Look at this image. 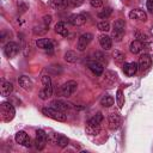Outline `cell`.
Segmentation results:
<instances>
[{
  "label": "cell",
  "mask_w": 153,
  "mask_h": 153,
  "mask_svg": "<svg viewBox=\"0 0 153 153\" xmlns=\"http://www.w3.org/2000/svg\"><path fill=\"white\" fill-rule=\"evenodd\" d=\"M17 6H18V11H19L20 13H24V12L27 10V5H26V2L23 1V0H18Z\"/></svg>",
  "instance_id": "35"
},
{
  "label": "cell",
  "mask_w": 153,
  "mask_h": 153,
  "mask_svg": "<svg viewBox=\"0 0 153 153\" xmlns=\"http://www.w3.org/2000/svg\"><path fill=\"white\" fill-rule=\"evenodd\" d=\"M53 108H55V109H57V110H60V111H66V110H68L71 106H69V104H67L66 102H63V100H60V99H56V100H54V102H51V104H50Z\"/></svg>",
  "instance_id": "22"
},
{
  "label": "cell",
  "mask_w": 153,
  "mask_h": 153,
  "mask_svg": "<svg viewBox=\"0 0 153 153\" xmlns=\"http://www.w3.org/2000/svg\"><path fill=\"white\" fill-rule=\"evenodd\" d=\"M108 121H109V127L112 130L118 129L121 123H122V118H121L120 114H117V112H111L108 117Z\"/></svg>",
  "instance_id": "9"
},
{
  "label": "cell",
  "mask_w": 153,
  "mask_h": 153,
  "mask_svg": "<svg viewBox=\"0 0 153 153\" xmlns=\"http://www.w3.org/2000/svg\"><path fill=\"white\" fill-rule=\"evenodd\" d=\"M47 140H48V134L42 129H37L36 130V139H35V143H36L37 149H43L45 143H47Z\"/></svg>",
  "instance_id": "6"
},
{
  "label": "cell",
  "mask_w": 153,
  "mask_h": 153,
  "mask_svg": "<svg viewBox=\"0 0 153 153\" xmlns=\"http://www.w3.org/2000/svg\"><path fill=\"white\" fill-rule=\"evenodd\" d=\"M68 23L74 25V26H80L86 23V16L84 13H78V14H72L68 17Z\"/></svg>",
  "instance_id": "10"
},
{
  "label": "cell",
  "mask_w": 153,
  "mask_h": 153,
  "mask_svg": "<svg viewBox=\"0 0 153 153\" xmlns=\"http://www.w3.org/2000/svg\"><path fill=\"white\" fill-rule=\"evenodd\" d=\"M98 39H99V44H100V47L103 49L109 50L112 47V41H111V38L108 35H100Z\"/></svg>",
  "instance_id": "18"
},
{
  "label": "cell",
  "mask_w": 153,
  "mask_h": 153,
  "mask_svg": "<svg viewBox=\"0 0 153 153\" xmlns=\"http://www.w3.org/2000/svg\"><path fill=\"white\" fill-rule=\"evenodd\" d=\"M42 112L43 115H45L47 117L49 118H53L55 121H59V122H66L67 120V116L65 115L63 111H60L53 106H49V108H43L42 109Z\"/></svg>",
  "instance_id": "3"
},
{
  "label": "cell",
  "mask_w": 153,
  "mask_h": 153,
  "mask_svg": "<svg viewBox=\"0 0 153 153\" xmlns=\"http://www.w3.org/2000/svg\"><path fill=\"white\" fill-rule=\"evenodd\" d=\"M143 43L140 41V39H134L131 43H130V45H129V50H130V53H133V54H139L142 49H143Z\"/></svg>",
  "instance_id": "20"
},
{
  "label": "cell",
  "mask_w": 153,
  "mask_h": 153,
  "mask_svg": "<svg viewBox=\"0 0 153 153\" xmlns=\"http://www.w3.org/2000/svg\"><path fill=\"white\" fill-rule=\"evenodd\" d=\"M65 60H66L67 62H69V63H74V62L78 61V55H76L75 51L68 50V51L65 53Z\"/></svg>",
  "instance_id": "25"
},
{
  "label": "cell",
  "mask_w": 153,
  "mask_h": 153,
  "mask_svg": "<svg viewBox=\"0 0 153 153\" xmlns=\"http://www.w3.org/2000/svg\"><path fill=\"white\" fill-rule=\"evenodd\" d=\"M76 87H78V84L76 81L74 80H69L67 82H65L63 85H61L60 87V92L63 97H71L75 91H76Z\"/></svg>",
  "instance_id": "5"
},
{
  "label": "cell",
  "mask_w": 153,
  "mask_h": 153,
  "mask_svg": "<svg viewBox=\"0 0 153 153\" xmlns=\"http://www.w3.org/2000/svg\"><path fill=\"white\" fill-rule=\"evenodd\" d=\"M147 10L148 12L153 13V0H147Z\"/></svg>",
  "instance_id": "40"
},
{
  "label": "cell",
  "mask_w": 153,
  "mask_h": 153,
  "mask_svg": "<svg viewBox=\"0 0 153 153\" xmlns=\"http://www.w3.org/2000/svg\"><path fill=\"white\" fill-rule=\"evenodd\" d=\"M57 140H59V134L57 133H49L48 134V141L53 145H57Z\"/></svg>",
  "instance_id": "33"
},
{
  "label": "cell",
  "mask_w": 153,
  "mask_h": 153,
  "mask_svg": "<svg viewBox=\"0 0 153 153\" xmlns=\"http://www.w3.org/2000/svg\"><path fill=\"white\" fill-rule=\"evenodd\" d=\"M41 81H42L43 87H42V90L39 91V98H41V99H48V98H50V97H51V94H53L51 79H50V76H49V75L44 74V75H42Z\"/></svg>",
  "instance_id": "1"
},
{
  "label": "cell",
  "mask_w": 153,
  "mask_h": 153,
  "mask_svg": "<svg viewBox=\"0 0 153 153\" xmlns=\"http://www.w3.org/2000/svg\"><path fill=\"white\" fill-rule=\"evenodd\" d=\"M14 139H16V142L19 143V145H23L25 147H30L31 146V140H30V137L27 136V134L24 130H19L16 134Z\"/></svg>",
  "instance_id": "12"
},
{
  "label": "cell",
  "mask_w": 153,
  "mask_h": 153,
  "mask_svg": "<svg viewBox=\"0 0 153 153\" xmlns=\"http://www.w3.org/2000/svg\"><path fill=\"white\" fill-rule=\"evenodd\" d=\"M90 4H91L92 7L98 8V7H102V5H103V0H90Z\"/></svg>",
  "instance_id": "37"
},
{
  "label": "cell",
  "mask_w": 153,
  "mask_h": 153,
  "mask_svg": "<svg viewBox=\"0 0 153 153\" xmlns=\"http://www.w3.org/2000/svg\"><path fill=\"white\" fill-rule=\"evenodd\" d=\"M152 65V57L149 54H142L140 57H139V62H137V66L143 72L146 69H148Z\"/></svg>",
  "instance_id": "11"
},
{
  "label": "cell",
  "mask_w": 153,
  "mask_h": 153,
  "mask_svg": "<svg viewBox=\"0 0 153 153\" xmlns=\"http://www.w3.org/2000/svg\"><path fill=\"white\" fill-rule=\"evenodd\" d=\"M50 22H51V16H49V14H47V16H44V17H43V24H44V25H47V26H49V24H50Z\"/></svg>",
  "instance_id": "38"
},
{
  "label": "cell",
  "mask_w": 153,
  "mask_h": 153,
  "mask_svg": "<svg viewBox=\"0 0 153 153\" xmlns=\"http://www.w3.org/2000/svg\"><path fill=\"white\" fill-rule=\"evenodd\" d=\"M36 45L43 50H51L53 49V43L48 38H39L36 41Z\"/></svg>",
  "instance_id": "19"
},
{
  "label": "cell",
  "mask_w": 153,
  "mask_h": 153,
  "mask_svg": "<svg viewBox=\"0 0 153 153\" xmlns=\"http://www.w3.org/2000/svg\"><path fill=\"white\" fill-rule=\"evenodd\" d=\"M12 91H13L12 82H10V81H2V84H1V96L7 97V96H10L12 93Z\"/></svg>",
  "instance_id": "21"
},
{
  "label": "cell",
  "mask_w": 153,
  "mask_h": 153,
  "mask_svg": "<svg viewBox=\"0 0 153 153\" xmlns=\"http://www.w3.org/2000/svg\"><path fill=\"white\" fill-rule=\"evenodd\" d=\"M57 145L60 147H66L68 145V139L63 135H59V140H57Z\"/></svg>",
  "instance_id": "36"
},
{
  "label": "cell",
  "mask_w": 153,
  "mask_h": 153,
  "mask_svg": "<svg viewBox=\"0 0 153 153\" xmlns=\"http://www.w3.org/2000/svg\"><path fill=\"white\" fill-rule=\"evenodd\" d=\"M124 27H126V23L123 19H117L114 23V29H112V37L115 41L120 42L123 37L124 33Z\"/></svg>",
  "instance_id": "4"
},
{
  "label": "cell",
  "mask_w": 153,
  "mask_h": 153,
  "mask_svg": "<svg viewBox=\"0 0 153 153\" xmlns=\"http://www.w3.org/2000/svg\"><path fill=\"white\" fill-rule=\"evenodd\" d=\"M116 79H117V74L115 72H112V71H106L105 72V80H108L110 82H114V81H116Z\"/></svg>",
  "instance_id": "31"
},
{
  "label": "cell",
  "mask_w": 153,
  "mask_h": 153,
  "mask_svg": "<svg viewBox=\"0 0 153 153\" xmlns=\"http://www.w3.org/2000/svg\"><path fill=\"white\" fill-rule=\"evenodd\" d=\"M111 12H112V10H111L110 7H106V8H104L103 11H100V12L98 13V17H99V18H102V19L108 18V17L111 14Z\"/></svg>",
  "instance_id": "34"
},
{
  "label": "cell",
  "mask_w": 153,
  "mask_h": 153,
  "mask_svg": "<svg viewBox=\"0 0 153 153\" xmlns=\"http://www.w3.org/2000/svg\"><path fill=\"white\" fill-rule=\"evenodd\" d=\"M137 69H139V66L135 62H127L123 65V72L127 76H134Z\"/></svg>",
  "instance_id": "14"
},
{
  "label": "cell",
  "mask_w": 153,
  "mask_h": 153,
  "mask_svg": "<svg viewBox=\"0 0 153 153\" xmlns=\"http://www.w3.org/2000/svg\"><path fill=\"white\" fill-rule=\"evenodd\" d=\"M102 121H103V115H102V112H97V114H96L93 117H91V118L87 121V123L93 124V126H98V127H100Z\"/></svg>",
  "instance_id": "26"
},
{
  "label": "cell",
  "mask_w": 153,
  "mask_h": 153,
  "mask_svg": "<svg viewBox=\"0 0 153 153\" xmlns=\"http://www.w3.org/2000/svg\"><path fill=\"white\" fill-rule=\"evenodd\" d=\"M82 2H84V0H69V4H71L72 6H74V7L80 6Z\"/></svg>",
  "instance_id": "39"
},
{
  "label": "cell",
  "mask_w": 153,
  "mask_h": 153,
  "mask_svg": "<svg viewBox=\"0 0 153 153\" xmlns=\"http://www.w3.org/2000/svg\"><path fill=\"white\" fill-rule=\"evenodd\" d=\"M0 114H1V118H2L4 122H10L14 118L16 110H14V108L11 103L4 102L0 105Z\"/></svg>",
  "instance_id": "2"
},
{
  "label": "cell",
  "mask_w": 153,
  "mask_h": 153,
  "mask_svg": "<svg viewBox=\"0 0 153 153\" xmlns=\"http://www.w3.org/2000/svg\"><path fill=\"white\" fill-rule=\"evenodd\" d=\"M86 133L88 135H98L100 133V127L98 126H93V124H90V123H86V128H85Z\"/></svg>",
  "instance_id": "24"
},
{
  "label": "cell",
  "mask_w": 153,
  "mask_h": 153,
  "mask_svg": "<svg viewBox=\"0 0 153 153\" xmlns=\"http://www.w3.org/2000/svg\"><path fill=\"white\" fill-rule=\"evenodd\" d=\"M87 67H88L96 75H102V73H103V71H104L103 65H102L100 62H98L97 60H94V61H88V62H87Z\"/></svg>",
  "instance_id": "16"
},
{
  "label": "cell",
  "mask_w": 153,
  "mask_h": 153,
  "mask_svg": "<svg viewBox=\"0 0 153 153\" xmlns=\"http://www.w3.org/2000/svg\"><path fill=\"white\" fill-rule=\"evenodd\" d=\"M19 49L20 48L16 42H8L4 47V53H5V55L7 57H14L19 53Z\"/></svg>",
  "instance_id": "8"
},
{
  "label": "cell",
  "mask_w": 153,
  "mask_h": 153,
  "mask_svg": "<svg viewBox=\"0 0 153 153\" xmlns=\"http://www.w3.org/2000/svg\"><path fill=\"white\" fill-rule=\"evenodd\" d=\"M129 18L130 19H135V20H139V22H146L147 20V14L141 8H135V10H131L129 12Z\"/></svg>",
  "instance_id": "13"
},
{
  "label": "cell",
  "mask_w": 153,
  "mask_h": 153,
  "mask_svg": "<svg viewBox=\"0 0 153 153\" xmlns=\"http://www.w3.org/2000/svg\"><path fill=\"white\" fill-rule=\"evenodd\" d=\"M69 0H49V6L53 10H63L68 6Z\"/></svg>",
  "instance_id": "17"
},
{
  "label": "cell",
  "mask_w": 153,
  "mask_h": 153,
  "mask_svg": "<svg viewBox=\"0 0 153 153\" xmlns=\"http://www.w3.org/2000/svg\"><path fill=\"white\" fill-rule=\"evenodd\" d=\"M55 31H56L59 35L63 36V37H66V36L68 35L67 25H66L63 22H59V23H56V24H55Z\"/></svg>",
  "instance_id": "23"
},
{
  "label": "cell",
  "mask_w": 153,
  "mask_h": 153,
  "mask_svg": "<svg viewBox=\"0 0 153 153\" xmlns=\"http://www.w3.org/2000/svg\"><path fill=\"white\" fill-rule=\"evenodd\" d=\"M114 98L111 97V96H109V94H106V96H103L102 97V99H100V104L103 105V106H105V108H109V106H111L112 104H114Z\"/></svg>",
  "instance_id": "27"
},
{
  "label": "cell",
  "mask_w": 153,
  "mask_h": 153,
  "mask_svg": "<svg viewBox=\"0 0 153 153\" xmlns=\"http://www.w3.org/2000/svg\"><path fill=\"white\" fill-rule=\"evenodd\" d=\"M112 56H114V59H115V61H116L117 63H123V62H124L126 55H124L122 51H120V50H115V51L112 53Z\"/></svg>",
  "instance_id": "28"
},
{
  "label": "cell",
  "mask_w": 153,
  "mask_h": 153,
  "mask_svg": "<svg viewBox=\"0 0 153 153\" xmlns=\"http://www.w3.org/2000/svg\"><path fill=\"white\" fill-rule=\"evenodd\" d=\"M47 71H48L49 73H51V74H59V73H61L62 68H61L60 65H51V66H49V67L47 68Z\"/></svg>",
  "instance_id": "30"
},
{
  "label": "cell",
  "mask_w": 153,
  "mask_h": 153,
  "mask_svg": "<svg viewBox=\"0 0 153 153\" xmlns=\"http://www.w3.org/2000/svg\"><path fill=\"white\" fill-rule=\"evenodd\" d=\"M93 38V35L90 33V32H86V33H82L79 38H78V44H76V48L79 51H82L86 49V47L90 44V42L92 41Z\"/></svg>",
  "instance_id": "7"
},
{
  "label": "cell",
  "mask_w": 153,
  "mask_h": 153,
  "mask_svg": "<svg viewBox=\"0 0 153 153\" xmlns=\"http://www.w3.org/2000/svg\"><path fill=\"white\" fill-rule=\"evenodd\" d=\"M116 102H117L118 108L122 109L123 108V104H124V96H123L122 90H117V92H116Z\"/></svg>",
  "instance_id": "29"
},
{
  "label": "cell",
  "mask_w": 153,
  "mask_h": 153,
  "mask_svg": "<svg viewBox=\"0 0 153 153\" xmlns=\"http://www.w3.org/2000/svg\"><path fill=\"white\" fill-rule=\"evenodd\" d=\"M18 82H19V86L23 88V90H25V91H31L32 90V80L27 76V75H22V76H19V79H18Z\"/></svg>",
  "instance_id": "15"
},
{
  "label": "cell",
  "mask_w": 153,
  "mask_h": 153,
  "mask_svg": "<svg viewBox=\"0 0 153 153\" xmlns=\"http://www.w3.org/2000/svg\"><path fill=\"white\" fill-rule=\"evenodd\" d=\"M97 27H98V30H100V31H109V30H110V24H109V22L103 20V22H99V23L97 24Z\"/></svg>",
  "instance_id": "32"
}]
</instances>
